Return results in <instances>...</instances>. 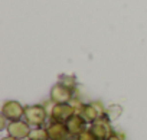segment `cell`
Wrapping results in <instances>:
<instances>
[{"instance_id": "obj_1", "label": "cell", "mask_w": 147, "mask_h": 140, "mask_svg": "<svg viewBox=\"0 0 147 140\" xmlns=\"http://www.w3.org/2000/svg\"><path fill=\"white\" fill-rule=\"evenodd\" d=\"M25 121H28L33 127H42L46 121L48 111L43 106L35 104V106H26L25 107Z\"/></svg>"}, {"instance_id": "obj_2", "label": "cell", "mask_w": 147, "mask_h": 140, "mask_svg": "<svg viewBox=\"0 0 147 140\" xmlns=\"http://www.w3.org/2000/svg\"><path fill=\"white\" fill-rule=\"evenodd\" d=\"M77 113L75 107L71 103H65V104H55L51 110V121H58V123H66L74 114Z\"/></svg>"}, {"instance_id": "obj_3", "label": "cell", "mask_w": 147, "mask_h": 140, "mask_svg": "<svg viewBox=\"0 0 147 140\" xmlns=\"http://www.w3.org/2000/svg\"><path fill=\"white\" fill-rule=\"evenodd\" d=\"M77 113L81 114L82 118H84L87 123H94L98 117H101L102 114H105V108H104V106H102L100 101H95V103L84 104Z\"/></svg>"}, {"instance_id": "obj_4", "label": "cell", "mask_w": 147, "mask_h": 140, "mask_svg": "<svg viewBox=\"0 0 147 140\" xmlns=\"http://www.w3.org/2000/svg\"><path fill=\"white\" fill-rule=\"evenodd\" d=\"M74 98V91L65 87L63 84L58 83L51 88V101L55 104H65L71 103Z\"/></svg>"}, {"instance_id": "obj_5", "label": "cell", "mask_w": 147, "mask_h": 140, "mask_svg": "<svg viewBox=\"0 0 147 140\" xmlns=\"http://www.w3.org/2000/svg\"><path fill=\"white\" fill-rule=\"evenodd\" d=\"M90 129L98 137V140H107V137L113 133V129L110 126V118L107 117V114H102L94 123H91Z\"/></svg>"}, {"instance_id": "obj_6", "label": "cell", "mask_w": 147, "mask_h": 140, "mask_svg": "<svg viewBox=\"0 0 147 140\" xmlns=\"http://www.w3.org/2000/svg\"><path fill=\"white\" fill-rule=\"evenodd\" d=\"M2 116L9 121H18L25 116V107L18 101H6L2 107Z\"/></svg>"}, {"instance_id": "obj_7", "label": "cell", "mask_w": 147, "mask_h": 140, "mask_svg": "<svg viewBox=\"0 0 147 140\" xmlns=\"http://www.w3.org/2000/svg\"><path fill=\"white\" fill-rule=\"evenodd\" d=\"M6 129H7L9 136L16 137L18 140H23V139L29 137V134H30V131H32V130H30V124H29L28 121H22V120L10 121Z\"/></svg>"}, {"instance_id": "obj_8", "label": "cell", "mask_w": 147, "mask_h": 140, "mask_svg": "<svg viewBox=\"0 0 147 140\" xmlns=\"http://www.w3.org/2000/svg\"><path fill=\"white\" fill-rule=\"evenodd\" d=\"M49 140H69V130L65 123H58V121H51L49 126L46 127Z\"/></svg>"}, {"instance_id": "obj_9", "label": "cell", "mask_w": 147, "mask_h": 140, "mask_svg": "<svg viewBox=\"0 0 147 140\" xmlns=\"http://www.w3.org/2000/svg\"><path fill=\"white\" fill-rule=\"evenodd\" d=\"M66 127H68V130H69V133H71V136H74V137H77L78 134H81L84 130H87L85 129V126H87V121L82 118V116L81 114H78V113H75L74 114L66 123Z\"/></svg>"}, {"instance_id": "obj_10", "label": "cell", "mask_w": 147, "mask_h": 140, "mask_svg": "<svg viewBox=\"0 0 147 140\" xmlns=\"http://www.w3.org/2000/svg\"><path fill=\"white\" fill-rule=\"evenodd\" d=\"M29 140H49L48 130L42 127H35V130H32L29 134Z\"/></svg>"}, {"instance_id": "obj_11", "label": "cell", "mask_w": 147, "mask_h": 140, "mask_svg": "<svg viewBox=\"0 0 147 140\" xmlns=\"http://www.w3.org/2000/svg\"><path fill=\"white\" fill-rule=\"evenodd\" d=\"M121 113H123V108H121V106H117V104H113V106H110V107L105 108V114H107V117L110 120L118 118L121 116Z\"/></svg>"}, {"instance_id": "obj_12", "label": "cell", "mask_w": 147, "mask_h": 140, "mask_svg": "<svg viewBox=\"0 0 147 140\" xmlns=\"http://www.w3.org/2000/svg\"><path fill=\"white\" fill-rule=\"evenodd\" d=\"M59 83L61 84H63L65 87H68L69 90H75V87H77V81H75V77L74 75H61L59 77Z\"/></svg>"}, {"instance_id": "obj_13", "label": "cell", "mask_w": 147, "mask_h": 140, "mask_svg": "<svg viewBox=\"0 0 147 140\" xmlns=\"http://www.w3.org/2000/svg\"><path fill=\"white\" fill-rule=\"evenodd\" d=\"M75 140H98V137L91 131V129H87V130H84L81 134H78Z\"/></svg>"}, {"instance_id": "obj_14", "label": "cell", "mask_w": 147, "mask_h": 140, "mask_svg": "<svg viewBox=\"0 0 147 140\" xmlns=\"http://www.w3.org/2000/svg\"><path fill=\"white\" fill-rule=\"evenodd\" d=\"M107 140H124V137H123V134H120V133H117V131H113V133L107 137Z\"/></svg>"}, {"instance_id": "obj_15", "label": "cell", "mask_w": 147, "mask_h": 140, "mask_svg": "<svg viewBox=\"0 0 147 140\" xmlns=\"http://www.w3.org/2000/svg\"><path fill=\"white\" fill-rule=\"evenodd\" d=\"M2 140H18L16 137H12V136H7V137H3Z\"/></svg>"}]
</instances>
